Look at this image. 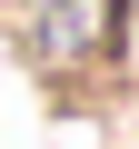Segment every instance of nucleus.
I'll return each mask as SVG.
<instances>
[{
	"mask_svg": "<svg viewBox=\"0 0 139 149\" xmlns=\"http://www.w3.org/2000/svg\"><path fill=\"white\" fill-rule=\"evenodd\" d=\"M109 50H119V0H50L30 20V60L50 80H90Z\"/></svg>",
	"mask_w": 139,
	"mask_h": 149,
	"instance_id": "f257e3e1",
	"label": "nucleus"
}]
</instances>
